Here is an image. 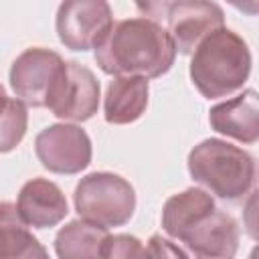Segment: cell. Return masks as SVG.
Masks as SVG:
<instances>
[{
	"label": "cell",
	"mask_w": 259,
	"mask_h": 259,
	"mask_svg": "<svg viewBox=\"0 0 259 259\" xmlns=\"http://www.w3.org/2000/svg\"><path fill=\"white\" fill-rule=\"evenodd\" d=\"M16 210L24 225L51 229L67 217L69 204L63 190L55 182L38 176L22 184L16 198Z\"/></svg>",
	"instance_id": "8fae6325"
},
{
	"label": "cell",
	"mask_w": 259,
	"mask_h": 259,
	"mask_svg": "<svg viewBox=\"0 0 259 259\" xmlns=\"http://www.w3.org/2000/svg\"><path fill=\"white\" fill-rule=\"evenodd\" d=\"M113 24L107 0H63L57 10L59 40L71 51L95 49Z\"/></svg>",
	"instance_id": "8992f818"
},
{
	"label": "cell",
	"mask_w": 259,
	"mask_h": 259,
	"mask_svg": "<svg viewBox=\"0 0 259 259\" xmlns=\"http://www.w3.org/2000/svg\"><path fill=\"white\" fill-rule=\"evenodd\" d=\"M47 257V249L18 217L16 204L0 200V259Z\"/></svg>",
	"instance_id": "2e32d148"
},
{
	"label": "cell",
	"mask_w": 259,
	"mask_h": 259,
	"mask_svg": "<svg viewBox=\"0 0 259 259\" xmlns=\"http://www.w3.org/2000/svg\"><path fill=\"white\" fill-rule=\"evenodd\" d=\"M38 162L55 174H79L91 162V140L75 123H55L34 138Z\"/></svg>",
	"instance_id": "52a82bcc"
},
{
	"label": "cell",
	"mask_w": 259,
	"mask_h": 259,
	"mask_svg": "<svg viewBox=\"0 0 259 259\" xmlns=\"http://www.w3.org/2000/svg\"><path fill=\"white\" fill-rule=\"evenodd\" d=\"M101 87L91 69L69 61L47 107L65 121H87L99 109Z\"/></svg>",
	"instance_id": "ba28073f"
},
{
	"label": "cell",
	"mask_w": 259,
	"mask_h": 259,
	"mask_svg": "<svg viewBox=\"0 0 259 259\" xmlns=\"http://www.w3.org/2000/svg\"><path fill=\"white\" fill-rule=\"evenodd\" d=\"M214 198L204 188H186L178 194H172L162 208V229L174 239L182 241V237L214 208Z\"/></svg>",
	"instance_id": "5bb4252c"
},
{
	"label": "cell",
	"mask_w": 259,
	"mask_h": 259,
	"mask_svg": "<svg viewBox=\"0 0 259 259\" xmlns=\"http://www.w3.org/2000/svg\"><path fill=\"white\" fill-rule=\"evenodd\" d=\"M81 219L111 229L125 225L136 210V190L119 174L91 172L79 180L73 194Z\"/></svg>",
	"instance_id": "277c9868"
},
{
	"label": "cell",
	"mask_w": 259,
	"mask_h": 259,
	"mask_svg": "<svg viewBox=\"0 0 259 259\" xmlns=\"http://www.w3.org/2000/svg\"><path fill=\"white\" fill-rule=\"evenodd\" d=\"M109 229L91 221L77 219L61 227L55 237V253L61 259H97L103 257V245Z\"/></svg>",
	"instance_id": "9a60e30c"
},
{
	"label": "cell",
	"mask_w": 259,
	"mask_h": 259,
	"mask_svg": "<svg viewBox=\"0 0 259 259\" xmlns=\"http://www.w3.org/2000/svg\"><path fill=\"white\" fill-rule=\"evenodd\" d=\"M103 257H148V249L132 235H109L103 245Z\"/></svg>",
	"instance_id": "ac0fdd59"
},
{
	"label": "cell",
	"mask_w": 259,
	"mask_h": 259,
	"mask_svg": "<svg viewBox=\"0 0 259 259\" xmlns=\"http://www.w3.org/2000/svg\"><path fill=\"white\" fill-rule=\"evenodd\" d=\"M65 67L67 61L51 49L30 47L22 51L10 67V85L14 95L30 107H47Z\"/></svg>",
	"instance_id": "5b68a950"
},
{
	"label": "cell",
	"mask_w": 259,
	"mask_h": 259,
	"mask_svg": "<svg viewBox=\"0 0 259 259\" xmlns=\"http://www.w3.org/2000/svg\"><path fill=\"white\" fill-rule=\"evenodd\" d=\"M146 249H148V257H186V253L178 245H174L170 239L162 235H152Z\"/></svg>",
	"instance_id": "d6986e66"
},
{
	"label": "cell",
	"mask_w": 259,
	"mask_h": 259,
	"mask_svg": "<svg viewBox=\"0 0 259 259\" xmlns=\"http://www.w3.org/2000/svg\"><path fill=\"white\" fill-rule=\"evenodd\" d=\"M210 127L241 144L259 140V101L255 89H245L233 99L214 105L208 111Z\"/></svg>",
	"instance_id": "7c38bea8"
},
{
	"label": "cell",
	"mask_w": 259,
	"mask_h": 259,
	"mask_svg": "<svg viewBox=\"0 0 259 259\" xmlns=\"http://www.w3.org/2000/svg\"><path fill=\"white\" fill-rule=\"evenodd\" d=\"M227 2L247 16H255L259 10V0H227Z\"/></svg>",
	"instance_id": "44dd1931"
},
{
	"label": "cell",
	"mask_w": 259,
	"mask_h": 259,
	"mask_svg": "<svg viewBox=\"0 0 259 259\" xmlns=\"http://www.w3.org/2000/svg\"><path fill=\"white\" fill-rule=\"evenodd\" d=\"M28 125L26 103L18 97H10L6 107L0 111V154L12 152L24 138Z\"/></svg>",
	"instance_id": "e0dca14e"
},
{
	"label": "cell",
	"mask_w": 259,
	"mask_h": 259,
	"mask_svg": "<svg viewBox=\"0 0 259 259\" xmlns=\"http://www.w3.org/2000/svg\"><path fill=\"white\" fill-rule=\"evenodd\" d=\"M176 47L170 32L150 18H125L113 22L95 47V61L107 75H136L156 79L170 71Z\"/></svg>",
	"instance_id": "6da1fadb"
},
{
	"label": "cell",
	"mask_w": 259,
	"mask_h": 259,
	"mask_svg": "<svg viewBox=\"0 0 259 259\" xmlns=\"http://www.w3.org/2000/svg\"><path fill=\"white\" fill-rule=\"evenodd\" d=\"M8 99H10V97L6 95V89H4V85L0 83V111H2L4 107H6V103H8Z\"/></svg>",
	"instance_id": "7402d4cb"
},
{
	"label": "cell",
	"mask_w": 259,
	"mask_h": 259,
	"mask_svg": "<svg viewBox=\"0 0 259 259\" xmlns=\"http://www.w3.org/2000/svg\"><path fill=\"white\" fill-rule=\"evenodd\" d=\"M239 239H241L239 223L227 210L214 206L182 237L180 243L196 257L229 259L235 257L239 249Z\"/></svg>",
	"instance_id": "30bf717a"
},
{
	"label": "cell",
	"mask_w": 259,
	"mask_h": 259,
	"mask_svg": "<svg viewBox=\"0 0 259 259\" xmlns=\"http://www.w3.org/2000/svg\"><path fill=\"white\" fill-rule=\"evenodd\" d=\"M166 18L176 53L182 55H190L204 36L225 26V12L212 0H178Z\"/></svg>",
	"instance_id": "9c48e42d"
},
{
	"label": "cell",
	"mask_w": 259,
	"mask_h": 259,
	"mask_svg": "<svg viewBox=\"0 0 259 259\" xmlns=\"http://www.w3.org/2000/svg\"><path fill=\"white\" fill-rule=\"evenodd\" d=\"M148 79L136 75H115L105 91V121L113 125H125L140 119L148 107Z\"/></svg>",
	"instance_id": "4fadbf2b"
},
{
	"label": "cell",
	"mask_w": 259,
	"mask_h": 259,
	"mask_svg": "<svg viewBox=\"0 0 259 259\" xmlns=\"http://www.w3.org/2000/svg\"><path fill=\"white\" fill-rule=\"evenodd\" d=\"M188 172L194 182L223 200H241L255 182V158L225 140L208 138L188 154Z\"/></svg>",
	"instance_id": "3957f363"
},
{
	"label": "cell",
	"mask_w": 259,
	"mask_h": 259,
	"mask_svg": "<svg viewBox=\"0 0 259 259\" xmlns=\"http://www.w3.org/2000/svg\"><path fill=\"white\" fill-rule=\"evenodd\" d=\"M190 55V81L206 99L229 97L249 79L251 51L231 28H217Z\"/></svg>",
	"instance_id": "7a4b0ae2"
},
{
	"label": "cell",
	"mask_w": 259,
	"mask_h": 259,
	"mask_svg": "<svg viewBox=\"0 0 259 259\" xmlns=\"http://www.w3.org/2000/svg\"><path fill=\"white\" fill-rule=\"evenodd\" d=\"M136 8L150 20H162L178 0H134Z\"/></svg>",
	"instance_id": "ffe728a7"
}]
</instances>
